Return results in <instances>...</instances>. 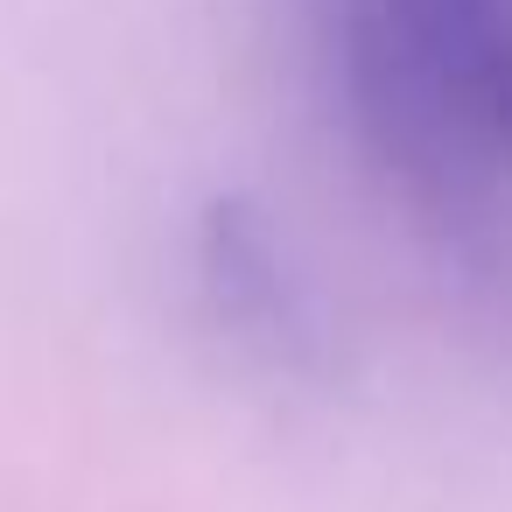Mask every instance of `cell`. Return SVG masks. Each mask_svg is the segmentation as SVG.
Masks as SVG:
<instances>
[{
	"label": "cell",
	"mask_w": 512,
	"mask_h": 512,
	"mask_svg": "<svg viewBox=\"0 0 512 512\" xmlns=\"http://www.w3.org/2000/svg\"><path fill=\"white\" fill-rule=\"evenodd\" d=\"M288 267L274 260L267 232L246 225L239 211H218L211 218V253H204V281L218 295V309L246 330V337H267L281 351V337H302L309 330V309H302V288L281 281Z\"/></svg>",
	"instance_id": "2"
},
{
	"label": "cell",
	"mask_w": 512,
	"mask_h": 512,
	"mask_svg": "<svg viewBox=\"0 0 512 512\" xmlns=\"http://www.w3.org/2000/svg\"><path fill=\"white\" fill-rule=\"evenodd\" d=\"M316 99L386 204L512 302V0H295Z\"/></svg>",
	"instance_id": "1"
}]
</instances>
